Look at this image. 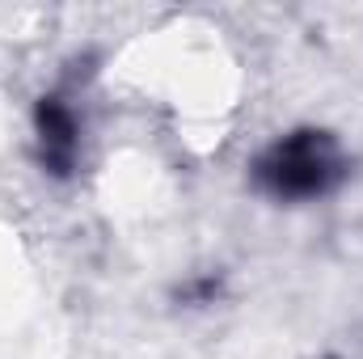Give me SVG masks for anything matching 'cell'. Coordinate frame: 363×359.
Here are the masks:
<instances>
[{"label":"cell","mask_w":363,"mask_h":359,"mask_svg":"<svg viewBox=\"0 0 363 359\" xmlns=\"http://www.w3.org/2000/svg\"><path fill=\"white\" fill-rule=\"evenodd\" d=\"M34 157L47 178H72L81 170V148H85V123L64 93H43L34 101Z\"/></svg>","instance_id":"7a4b0ae2"},{"label":"cell","mask_w":363,"mask_h":359,"mask_svg":"<svg viewBox=\"0 0 363 359\" xmlns=\"http://www.w3.org/2000/svg\"><path fill=\"white\" fill-rule=\"evenodd\" d=\"M351 178V153L325 127H291L258 148L250 161V182L262 199L279 207L321 203Z\"/></svg>","instance_id":"6da1fadb"}]
</instances>
